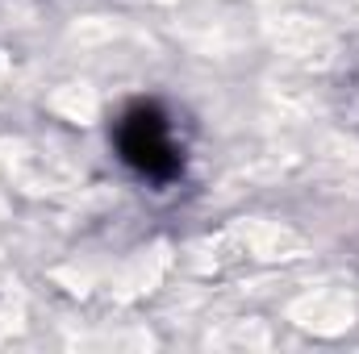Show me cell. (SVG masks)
Instances as JSON below:
<instances>
[{
  "instance_id": "6da1fadb",
  "label": "cell",
  "mask_w": 359,
  "mask_h": 354,
  "mask_svg": "<svg viewBox=\"0 0 359 354\" xmlns=\"http://www.w3.org/2000/svg\"><path fill=\"white\" fill-rule=\"evenodd\" d=\"M113 142H117V155L126 167H134L138 176L147 179H176L184 171V150L172 138V121L159 104L142 100V104H130L113 129Z\"/></svg>"
}]
</instances>
